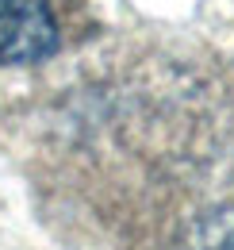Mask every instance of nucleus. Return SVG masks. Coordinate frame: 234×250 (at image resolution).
Returning a JSON list of instances; mask_svg holds the SVG:
<instances>
[{
	"label": "nucleus",
	"mask_w": 234,
	"mask_h": 250,
	"mask_svg": "<svg viewBox=\"0 0 234 250\" xmlns=\"http://www.w3.org/2000/svg\"><path fill=\"white\" fill-rule=\"evenodd\" d=\"M58 50L50 0H0V65H31Z\"/></svg>",
	"instance_id": "1"
}]
</instances>
